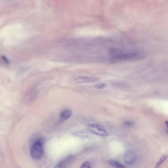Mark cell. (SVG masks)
Listing matches in <instances>:
<instances>
[{
    "label": "cell",
    "mask_w": 168,
    "mask_h": 168,
    "mask_svg": "<svg viewBox=\"0 0 168 168\" xmlns=\"http://www.w3.org/2000/svg\"><path fill=\"white\" fill-rule=\"evenodd\" d=\"M111 56L116 60H127L138 58L140 55L136 52H122L114 50L111 52Z\"/></svg>",
    "instance_id": "cell-1"
},
{
    "label": "cell",
    "mask_w": 168,
    "mask_h": 168,
    "mask_svg": "<svg viewBox=\"0 0 168 168\" xmlns=\"http://www.w3.org/2000/svg\"><path fill=\"white\" fill-rule=\"evenodd\" d=\"M43 141L40 139H38L32 145L30 153L32 157L36 160H39L43 155Z\"/></svg>",
    "instance_id": "cell-2"
},
{
    "label": "cell",
    "mask_w": 168,
    "mask_h": 168,
    "mask_svg": "<svg viewBox=\"0 0 168 168\" xmlns=\"http://www.w3.org/2000/svg\"><path fill=\"white\" fill-rule=\"evenodd\" d=\"M88 128L89 131L93 134L102 137H107L108 136V133L103 127L97 124L90 123L88 124Z\"/></svg>",
    "instance_id": "cell-3"
},
{
    "label": "cell",
    "mask_w": 168,
    "mask_h": 168,
    "mask_svg": "<svg viewBox=\"0 0 168 168\" xmlns=\"http://www.w3.org/2000/svg\"><path fill=\"white\" fill-rule=\"evenodd\" d=\"M137 160V155L132 151H128L124 155V161L127 165H133Z\"/></svg>",
    "instance_id": "cell-4"
},
{
    "label": "cell",
    "mask_w": 168,
    "mask_h": 168,
    "mask_svg": "<svg viewBox=\"0 0 168 168\" xmlns=\"http://www.w3.org/2000/svg\"><path fill=\"white\" fill-rule=\"evenodd\" d=\"M97 79L94 77L80 76L74 78V81L79 83H88L95 82Z\"/></svg>",
    "instance_id": "cell-5"
},
{
    "label": "cell",
    "mask_w": 168,
    "mask_h": 168,
    "mask_svg": "<svg viewBox=\"0 0 168 168\" xmlns=\"http://www.w3.org/2000/svg\"><path fill=\"white\" fill-rule=\"evenodd\" d=\"M71 134L75 137H79L81 138H89L93 136L92 133L87 131H75Z\"/></svg>",
    "instance_id": "cell-6"
},
{
    "label": "cell",
    "mask_w": 168,
    "mask_h": 168,
    "mask_svg": "<svg viewBox=\"0 0 168 168\" xmlns=\"http://www.w3.org/2000/svg\"><path fill=\"white\" fill-rule=\"evenodd\" d=\"M72 112L68 109L64 110L61 112L59 116V121L61 122H63L67 121L71 117Z\"/></svg>",
    "instance_id": "cell-7"
},
{
    "label": "cell",
    "mask_w": 168,
    "mask_h": 168,
    "mask_svg": "<svg viewBox=\"0 0 168 168\" xmlns=\"http://www.w3.org/2000/svg\"><path fill=\"white\" fill-rule=\"evenodd\" d=\"M109 163L115 168H126V167L119 162L115 160L109 161Z\"/></svg>",
    "instance_id": "cell-8"
},
{
    "label": "cell",
    "mask_w": 168,
    "mask_h": 168,
    "mask_svg": "<svg viewBox=\"0 0 168 168\" xmlns=\"http://www.w3.org/2000/svg\"><path fill=\"white\" fill-rule=\"evenodd\" d=\"M168 156L167 155H163L161 157L160 159H159V161H158L157 163L156 164V166L155 168H158L161 165H162V164L168 158Z\"/></svg>",
    "instance_id": "cell-9"
},
{
    "label": "cell",
    "mask_w": 168,
    "mask_h": 168,
    "mask_svg": "<svg viewBox=\"0 0 168 168\" xmlns=\"http://www.w3.org/2000/svg\"><path fill=\"white\" fill-rule=\"evenodd\" d=\"M107 86V85L106 83H99L95 85V88H97V89H102V88H106Z\"/></svg>",
    "instance_id": "cell-10"
},
{
    "label": "cell",
    "mask_w": 168,
    "mask_h": 168,
    "mask_svg": "<svg viewBox=\"0 0 168 168\" xmlns=\"http://www.w3.org/2000/svg\"><path fill=\"white\" fill-rule=\"evenodd\" d=\"M91 168V164H90L89 162H84L81 166L80 167V168Z\"/></svg>",
    "instance_id": "cell-11"
},
{
    "label": "cell",
    "mask_w": 168,
    "mask_h": 168,
    "mask_svg": "<svg viewBox=\"0 0 168 168\" xmlns=\"http://www.w3.org/2000/svg\"><path fill=\"white\" fill-rule=\"evenodd\" d=\"M1 59H2V60L3 61L4 63H6V65H9V59H8V58H7L6 56L2 55V57H1Z\"/></svg>",
    "instance_id": "cell-12"
},
{
    "label": "cell",
    "mask_w": 168,
    "mask_h": 168,
    "mask_svg": "<svg viewBox=\"0 0 168 168\" xmlns=\"http://www.w3.org/2000/svg\"><path fill=\"white\" fill-rule=\"evenodd\" d=\"M62 166V163L60 162L59 163H58V164H57L54 168H61Z\"/></svg>",
    "instance_id": "cell-13"
},
{
    "label": "cell",
    "mask_w": 168,
    "mask_h": 168,
    "mask_svg": "<svg viewBox=\"0 0 168 168\" xmlns=\"http://www.w3.org/2000/svg\"><path fill=\"white\" fill-rule=\"evenodd\" d=\"M125 124L127 126L129 127L133 125V123L129 122V121H128V122L127 121V122H125Z\"/></svg>",
    "instance_id": "cell-14"
},
{
    "label": "cell",
    "mask_w": 168,
    "mask_h": 168,
    "mask_svg": "<svg viewBox=\"0 0 168 168\" xmlns=\"http://www.w3.org/2000/svg\"><path fill=\"white\" fill-rule=\"evenodd\" d=\"M165 123H166L167 126V127H168V121H165Z\"/></svg>",
    "instance_id": "cell-15"
}]
</instances>
